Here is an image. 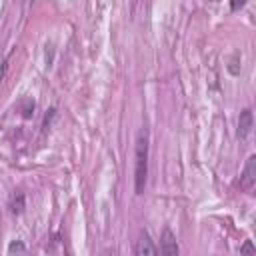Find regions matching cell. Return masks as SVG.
<instances>
[{
    "instance_id": "cell-7",
    "label": "cell",
    "mask_w": 256,
    "mask_h": 256,
    "mask_svg": "<svg viewBox=\"0 0 256 256\" xmlns=\"http://www.w3.org/2000/svg\"><path fill=\"white\" fill-rule=\"evenodd\" d=\"M240 254H244V256H254V250H252V242H250V240L244 242V246L240 248Z\"/></svg>"
},
{
    "instance_id": "cell-3",
    "label": "cell",
    "mask_w": 256,
    "mask_h": 256,
    "mask_svg": "<svg viewBox=\"0 0 256 256\" xmlns=\"http://www.w3.org/2000/svg\"><path fill=\"white\" fill-rule=\"evenodd\" d=\"M254 184H256V156H250L246 166H244V172L240 176V188L242 190H252Z\"/></svg>"
},
{
    "instance_id": "cell-1",
    "label": "cell",
    "mask_w": 256,
    "mask_h": 256,
    "mask_svg": "<svg viewBox=\"0 0 256 256\" xmlns=\"http://www.w3.org/2000/svg\"><path fill=\"white\" fill-rule=\"evenodd\" d=\"M148 178V128H140L134 148V190L142 194Z\"/></svg>"
},
{
    "instance_id": "cell-4",
    "label": "cell",
    "mask_w": 256,
    "mask_h": 256,
    "mask_svg": "<svg viewBox=\"0 0 256 256\" xmlns=\"http://www.w3.org/2000/svg\"><path fill=\"white\" fill-rule=\"evenodd\" d=\"M252 124H254V120H252V110H250V108L242 110V112H240V118H238V138H240V140H246V138H248V134L252 132Z\"/></svg>"
},
{
    "instance_id": "cell-9",
    "label": "cell",
    "mask_w": 256,
    "mask_h": 256,
    "mask_svg": "<svg viewBox=\"0 0 256 256\" xmlns=\"http://www.w3.org/2000/svg\"><path fill=\"white\" fill-rule=\"evenodd\" d=\"M244 6V2L240 0V2H232V10H236V8H242Z\"/></svg>"
},
{
    "instance_id": "cell-2",
    "label": "cell",
    "mask_w": 256,
    "mask_h": 256,
    "mask_svg": "<svg viewBox=\"0 0 256 256\" xmlns=\"http://www.w3.org/2000/svg\"><path fill=\"white\" fill-rule=\"evenodd\" d=\"M160 254L162 256H178V242L176 236L172 234V230L164 228L162 236H160Z\"/></svg>"
},
{
    "instance_id": "cell-5",
    "label": "cell",
    "mask_w": 256,
    "mask_h": 256,
    "mask_svg": "<svg viewBox=\"0 0 256 256\" xmlns=\"http://www.w3.org/2000/svg\"><path fill=\"white\" fill-rule=\"evenodd\" d=\"M136 256H158V252H156V246H154L152 238H150L146 232H142V234H140V238H138Z\"/></svg>"
},
{
    "instance_id": "cell-8",
    "label": "cell",
    "mask_w": 256,
    "mask_h": 256,
    "mask_svg": "<svg viewBox=\"0 0 256 256\" xmlns=\"http://www.w3.org/2000/svg\"><path fill=\"white\" fill-rule=\"evenodd\" d=\"M4 70H6V64L0 62V84H2V78H4Z\"/></svg>"
},
{
    "instance_id": "cell-6",
    "label": "cell",
    "mask_w": 256,
    "mask_h": 256,
    "mask_svg": "<svg viewBox=\"0 0 256 256\" xmlns=\"http://www.w3.org/2000/svg\"><path fill=\"white\" fill-rule=\"evenodd\" d=\"M22 210H24V196L18 194V202H16V200L12 202V212H14V214H20Z\"/></svg>"
}]
</instances>
